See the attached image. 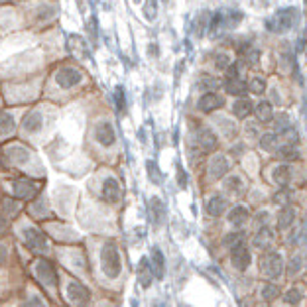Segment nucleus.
<instances>
[{
	"instance_id": "1",
	"label": "nucleus",
	"mask_w": 307,
	"mask_h": 307,
	"mask_svg": "<svg viewBox=\"0 0 307 307\" xmlns=\"http://www.w3.org/2000/svg\"><path fill=\"white\" fill-rule=\"evenodd\" d=\"M297 20H299L297 8L287 6V8H282L280 12H276L272 18H268L266 20V28L270 32H276V34H285V32H289L295 26Z\"/></svg>"
},
{
	"instance_id": "2",
	"label": "nucleus",
	"mask_w": 307,
	"mask_h": 307,
	"mask_svg": "<svg viewBox=\"0 0 307 307\" xmlns=\"http://www.w3.org/2000/svg\"><path fill=\"white\" fill-rule=\"evenodd\" d=\"M100 266H103V272L107 278L115 280L120 276V254H118V248L115 242H107L100 250Z\"/></svg>"
},
{
	"instance_id": "3",
	"label": "nucleus",
	"mask_w": 307,
	"mask_h": 307,
	"mask_svg": "<svg viewBox=\"0 0 307 307\" xmlns=\"http://www.w3.org/2000/svg\"><path fill=\"white\" fill-rule=\"evenodd\" d=\"M260 270L264 276L276 280L280 278L283 272V260L278 252H266L262 258H260Z\"/></svg>"
},
{
	"instance_id": "4",
	"label": "nucleus",
	"mask_w": 307,
	"mask_h": 307,
	"mask_svg": "<svg viewBox=\"0 0 307 307\" xmlns=\"http://www.w3.org/2000/svg\"><path fill=\"white\" fill-rule=\"evenodd\" d=\"M34 274L38 276V280L42 283H46L47 287H57V272L51 266V262L47 260H38L34 264Z\"/></svg>"
},
{
	"instance_id": "5",
	"label": "nucleus",
	"mask_w": 307,
	"mask_h": 307,
	"mask_svg": "<svg viewBox=\"0 0 307 307\" xmlns=\"http://www.w3.org/2000/svg\"><path fill=\"white\" fill-rule=\"evenodd\" d=\"M67 297H69L71 303L77 305V307L89 305V301H91V293H89V289L79 282L67 283Z\"/></svg>"
},
{
	"instance_id": "6",
	"label": "nucleus",
	"mask_w": 307,
	"mask_h": 307,
	"mask_svg": "<svg viewBox=\"0 0 307 307\" xmlns=\"http://www.w3.org/2000/svg\"><path fill=\"white\" fill-rule=\"evenodd\" d=\"M24 238H26V244L32 252L36 254H44L47 252V242H46V236L42 235L38 229H26L24 231Z\"/></svg>"
},
{
	"instance_id": "7",
	"label": "nucleus",
	"mask_w": 307,
	"mask_h": 307,
	"mask_svg": "<svg viewBox=\"0 0 307 307\" xmlns=\"http://www.w3.org/2000/svg\"><path fill=\"white\" fill-rule=\"evenodd\" d=\"M231 260H233V266H235L236 270H240V272H244V270L250 266V250L246 248L244 242L233 248V252H231Z\"/></svg>"
},
{
	"instance_id": "8",
	"label": "nucleus",
	"mask_w": 307,
	"mask_h": 307,
	"mask_svg": "<svg viewBox=\"0 0 307 307\" xmlns=\"http://www.w3.org/2000/svg\"><path fill=\"white\" fill-rule=\"evenodd\" d=\"M94 134H96V140L100 142L103 146H113L115 140H117V136H115V128H113L109 122H98Z\"/></svg>"
},
{
	"instance_id": "9",
	"label": "nucleus",
	"mask_w": 307,
	"mask_h": 307,
	"mask_svg": "<svg viewBox=\"0 0 307 307\" xmlns=\"http://www.w3.org/2000/svg\"><path fill=\"white\" fill-rule=\"evenodd\" d=\"M229 160L225 158V156H215L211 160V165H209V175H211L213 179H221V177H225V173L229 171Z\"/></svg>"
},
{
	"instance_id": "10",
	"label": "nucleus",
	"mask_w": 307,
	"mask_h": 307,
	"mask_svg": "<svg viewBox=\"0 0 307 307\" xmlns=\"http://www.w3.org/2000/svg\"><path fill=\"white\" fill-rule=\"evenodd\" d=\"M103 199L107 203H118L120 201V187H118L117 179H113V177L105 179V183H103Z\"/></svg>"
},
{
	"instance_id": "11",
	"label": "nucleus",
	"mask_w": 307,
	"mask_h": 307,
	"mask_svg": "<svg viewBox=\"0 0 307 307\" xmlns=\"http://www.w3.org/2000/svg\"><path fill=\"white\" fill-rule=\"evenodd\" d=\"M79 81H81V73L77 69H73V67H65V69H61L57 73V83L61 87H73Z\"/></svg>"
},
{
	"instance_id": "12",
	"label": "nucleus",
	"mask_w": 307,
	"mask_h": 307,
	"mask_svg": "<svg viewBox=\"0 0 307 307\" xmlns=\"http://www.w3.org/2000/svg\"><path fill=\"white\" fill-rule=\"evenodd\" d=\"M221 107H223V98L215 93H205L199 98V109L203 113H213V111H217Z\"/></svg>"
},
{
	"instance_id": "13",
	"label": "nucleus",
	"mask_w": 307,
	"mask_h": 307,
	"mask_svg": "<svg viewBox=\"0 0 307 307\" xmlns=\"http://www.w3.org/2000/svg\"><path fill=\"white\" fill-rule=\"evenodd\" d=\"M197 142H199L201 152H213V150L217 148V136L213 134L209 128L199 130V134H197Z\"/></svg>"
},
{
	"instance_id": "14",
	"label": "nucleus",
	"mask_w": 307,
	"mask_h": 307,
	"mask_svg": "<svg viewBox=\"0 0 307 307\" xmlns=\"http://www.w3.org/2000/svg\"><path fill=\"white\" fill-rule=\"evenodd\" d=\"M156 278V274H154V268L150 266V262L146 258L140 260V264H138V280H140V285L142 287H150V283L152 280Z\"/></svg>"
},
{
	"instance_id": "15",
	"label": "nucleus",
	"mask_w": 307,
	"mask_h": 307,
	"mask_svg": "<svg viewBox=\"0 0 307 307\" xmlns=\"http://www.w3.org/2000/svg\"><path fill=\"white\" fill-rule=\"evenodd\" d=\"M225 91L229 94H233V96H244L250 89H248V83H244L240 79H227Z\"/></svg>"
},
{
	"instance_id": "16",
	"label": "nucleus",
	"mask_w": 307,
	"mask_h": 307,
	"mask_svg": "<svg viewBox=\"0 0 307 307\" xmlns=\"http://www.w3.org/2000/svg\"><path fill=\"white\" fill-rule=\"evenodd\" d=\"M272 179H274L278 185L285 187V185L289 183V179H291V169H289V165H285V164L276 165L274 171H272Z\"/></svg>"
},
{
	"instance_id": "17",
	"label": "nucleus",
	"mask_w": 307,
	"mask_h": 307,
	"mask_svg": "<svg viewBox=\"0 0 307 307\" xmlns=\"http://www.w3.org/2000/svg\"><path fill=\"white\" fill-rule=\"evenodd\" d=\"M152 266H154V274L158 280H162L165 276V260L160 248H152Z\"/></svg>"
},
{
	"instance_id": "18",
	"label": "nucleus",
	"mask_w": 307,
	"mask_h": 307,
	"mask_svg": "<svg viewBox=\"0 0 307 307\" xmlns=\"http://www.w3.org/2000/svg\"><path fill=\"white\" fill-rule=\"evenodd\" d=\"M272 242H274V233L268 229V227H262L256 236H254V246L256 248H268V246H272Z\"/></svg>"
},
{
	"instance_id": "19",
	"label": "nucleus",
	"mask_w": 307,
	"mask_h": 307,
	"mask_svg": "<svg viewBox=\"0 0 307 307\" xmlns=\"http://www.w3.org/2000/svg\"><path fill=\"white\" fill-rule=\"evenodd\" d=\"M225 211H227V199H225V197L215 195V197L209 199V203H207V213H209V215H213V217H221Z\"/></svg>"
},
{
	"instance_id": "20",
	"label": "nucleus",
	"mask_w": 307,
	"mask_h": 307,
	"mask_svg": "<svg viewBox=\"0 0 307 307\" xmlns=\"http://www.w3.org/2000/svg\"><path fill=\"white\" fill-rule=\"evenodd\" d=\"M254 113H256V118H258L260 122H272L274 120V111H272V105L268 100L258 103L256 109H254Z\"/></svg>"
},
{
	"instance_id": "21",
	"label": "nucleus",
	"mask_w": 307,
	"mask_h": 307,
	"mask_svg": "<svg viewBox=\"0 0 307 307\" xmlns=\"http://www.w3.org/2000/svg\"><path fill=\"white\" fill-rule=\"evenodd\" d=\"M293 221H295V211H293V207H289V205H285L280 213V217H278V227L285 231V229H289L291 225H293Z\"/></svg>"
},
{
	"instance_id": "22",
	"label": "nucleus",
	"mask_w": 307,
	"mask_h": 307,
	"mask_svg": "<svg viewBox=\"0 0 307 307\" xmlns=\"http://www.w3.org/2000/svg\"><path fill=\"white\" fill-rule=\"evenodd\" d=\"M260 148L264 152H278L280 150V136L278 134H264L260 140Z\"/></svg>"
},
{
	"instance_id": "23",
	"label": "nucleus",
	"mask_w": 307,
	"mask_h": 307,
	"mask_svg": "<svg viewBox=\"0 0 307 307\" xmlns=\"http://www.w3.org/2000/svg\"><path fill=\"white\" fill-rule=\"evenodd\" d=\"M233 113L238 118H246L252 113V103L248 98H238V100H235V105H233Z\"/></svg>"
},
{
	"instance_id": "24",
	"label": "nucleus",
	"mask_w": 307,
	"mask_h": 307,
	"mask_svg": "<svg viewBox=\"0 0 307 307\" xmlns=\"http://www.w3.org/2000/svg\"><path fill=\"white\" fill-rule=\"evenodd\" d=\"M150 211H152V219H154L156 225H160V223L164 221V215H165L164 203H162L158 197H154V199L150 201Z\"/></svg>"
},
{
	"instance_id": "25",
	"label": "nucleus",
	"mask_w": 307,
	"mask_h": 307,
	"mask_svg": "<svg viewBox=\"0 0 307 307\" xmlns=\"http://www.w3.org/2000/svg\"><path fill=\"white\" fill-rule=\"evenodd\" d=\"M246 219H248V209L246 207H242V205H238L235 209H231L229 213V221L233 223V225H242V223H246Z\"/></svg>"
},
{
	"instance_id": "26",
	"label": "nucleus",
	"mask_w": 307,
	"mask_h": 307,
	"mask_svg": "<svg viewBox=\"0 0 307 307\" xmlns=\"http://www.w3.org/2000/svg\"><path fill=\"white\" fill-rule=\"evenodd\" d=\"M225 187H227V191H231V193H236V195H240V193H242V189H244L242 177H240V175H231V177H227V181H225Z\"/></svg>"
},
{
	"instance_id": "27",
	"label": "nucleus",
	"mask_w": 307,
	"mask_h": 307,
	"mask_svg": "<svg viewBox=\"0 0 307 307\" xmlns=\"http://www.w3.org/2000/svg\"><path fill=\"white\" fill-rule=\"evenodd\" d=\"M14 189H16V195H18L20 199L32 197V195L36 193V185H34V183H28V181H18V183L14 185Z\"/></svg>"
},
{
	"instance_id": "28",
	"label": "nucleus",
	"mask_w": 307,
	"mask_h": 307,
	"mask_svg": "<svg viewBox=\"0 0 307 307\" xmlns=\"http://www.w3.org/2000/svg\"><path fill=\"white\" fill-rule=\"evenodd\" d=\"M278 156L282 160H297L299 158V152H297L295 144H283L282 148H280V152H278Z\"/></svg>"
},
{
	"instance_id": "29",
	"label": "nucleus",
	"mask_w": 307,
	"mask_h": 307,
	"mask_svg": "<svg viewBox=\"0 0 307 307\" xmlns=\"http://www.w3.org/2000/svg\"><path fill=\"white\" fill-rule=\"evenodd\" d=\"M262 297H264L266 301H272V299L280 297V287L274 285V283H266V285L262 287Z\"/></svg>"
},
{
	"instance_id": "30",
	"label": "nucleus",
	"mask_w": 307,
	"mask_h": 307,
	"mask_svg": "<svg viewBox=\"0 0 307 307\" xmlns=\"http://www.w3.org/2000/svg\"><path fill=\"white\" fill-rule=\"evenodd\" d=\"M242 242H244V233H231V235L225 236V240H223V244L229 246V248H235V246L242 244Z\"/></svg>"
},
{
	"instance_id": "31",
	"label": "nucleus",
	"mask_w": 307,
	"mask_h": 307,
	"mask_svg": "<svg viewBox=\"0 0 307 307\" xmlns=\"http://www.w3.org/2000/svg\"><path fill=\"white\" fill-rule=\"evenodd\" d=\"M283 299H285L287 305H297V303L301 301V291H299L297 287H291V289L283 295Z\"/></svg>"
},
{
	"instance_id": "32",
	"label": "nucleus",
	"mask_w": 307,
	"mask_h": 307,
	"mask_svg": "<svg viewBox=\"0 0 307 307\" xmlns=\"http://www.w3.org/2000/svg\"><path fill=\"white\" fill-rule=\"evenodd\" d=\"M280 65H282V69L285 71V73H289V71L293 69V55H291L287 49L280 53Z\"/></svg>"
},
{
	"instance_id": "33",
	"label": "nucleus",
	"mask_w": 307,
	"mask_h": 307,
	"mask_svg": "<svg viewBox=\"0 0 307 307\" xmlns=\"http://www.w3.org/2000/svg\"><path fill=\"white\" fill-rule=\"evenodd\" d=\"M144 14H146L148 20H154L156 14H158V2H156V0H146V4H144Z\"/></svg>"
},
{
	"instance_id": "34",
	"label": "nucleus",
	"mask_w": 307,
	"mask_h": 307,
	"mask_svg": "<svg viewBox=\"0 0 307 307\" xmlns=\"http://www.w3.org/2000/svg\"><path fill=\"white\" fill-rule=\"evenodd\" d=\"M248 89H250V93H254V94H262L264 93V89H266V83L262 81V79H252L250 83H248Z\"/></svg>"
},
{
	"instance_id": "35",
	"label": "nucleus",
	"mask_w": 307,
	"mask_h": 307,
	"mask_svg": "<svg viewBox=\"0 0 307 307\" xmlns=\"http://www.w3.org/2000/svg\"><path fill=\"white\" fill-rule=\"evenodd\" d=\"M229 65H231L229 57H227L225 53H217V57H215V67H217L219 71H227Z\"/></svg>"
},
{
	"instance_id": "36",
	"label": "nucleus",
	"mask_w": 307,
	"mask_h": 307,
	"mask_svg": "<svg viewBox=\"0 0 307 307\" xmlns=\"http://www.w3.org/2000/svg\"><path fill=\"white\" fill-rule=\"evenodd\" d=\"M301 266H303L301 258H299V256H293V258H291V262H289V266H287V272H289V276H295V274H299Z\"/></svg>"
},
{
	"instance_id": "37",
	"label": "nucleus",
	"mask_w": 307,
	"mask_h": 307,
	"mask_svg": "<svg viewBox=\"0 0 307 307\" xmlns=\"http://www.w3.org/2000/svg\"><path fill=\"white\" fill-rule=\"evenodd\" d=\"M227 79H240V63H231L227 67Z\"/></svg>"
},
{
	"instance_id": "38",
	"label": "nucleus",
	"mask_w": 307,
	"mask_h": 307,
	"mask_svg": "<svg viewBox=\"0 0 307 307\" xmlns=\"http://www.w3.org/2000/svg\"><path fill=\"white\" fill-rule=\"evenodd\" d=\"M276 130H280V132H285V130H289V120H287V115H282L280 120H276Z\"/></svg>"
},
{
	"instance_id": "39",
	"label": "nucleus",
	"mask_w": 307,
	"mask_h": 307,
	"mask_svg": "<svg viewBox=\"0 0 307 307\" xmlns=\"http://www.w3.org/2000/svg\"><path fill=\"white\" fill-rule=\"evenodd\" d=\"M207 16H209V14H205V16H201V18H199V22H197V30H195V34H197V38H201V36H203V34H205V28H207Z\"/></svg>"
},
{
	"instance_id": "40",
	"label": "nucleus",
	"mask_w": 307,
	"mask_h": 307,
	"mask_svg": "<svg viewBox=\"0 0 307 307\" xmlns=\"http://www.w3.org/2000/svg\"><path fill=\"white\" fill-rule=\"evenodd\" d=\"M148 171H150V179L154 181V183H160L162 179H160V171L154 167V162H148Z\"/></svg>"
},
{
	"instance_id": "41",
	"label": "nucleus",
	"mask_w": 307,
	"mask_h": 307,
	"mask_svg": "<svg viewBox=\"0 0 307 307\" xmlns=\"http://www.w3.org/2000/svg\"><path fill=\"white\" fill-rule=\"evenodd\" d=\"M24 307H46V303H44V299L42 297H38V295H32L26 303H24Z\"/></svg>"
},
{
	"instance_id": "42",
	"label": "nucleus",
	"mask_w": 307,
	"mask_h": 307,
	"mask_svg": "<svg viewBox=\"0 0 307 307\" xmlns=\"http://www.w3.org/2000/svg\"><path fill=\"white\" fill-rule=\"evenodd\" d=\"M177 179H179V187H187V177H185V171H183V167L179 165L177 167Z\"/></svg>"
},
{
	"instance_id": "43",
	"label": "nucleus",
	"mask_w": 307,
	"mask_h": 307,
	"mask_svg": "<svg viewBox=\"0 0 307 307\" xmlns=\"http://www.w3.org/2000/svg\"><path fill=\"white\" fill-rule=\"evenodd\" d=\"M115 94H117V107H118V111H122V109H124V93H122V89H120V87H117Z\"/></svg>"
},
{
	"instance_id": "44",
	"label": "nucleus",
	"mask_w": 307,
	"mask_h": 307,
	"mask_svg": "<svg viewBox=\"0 0 307 307\" xmlns=\"http://www.w3.org/2000/svg\"><path fill=\"white\" fill-rule=\"evenodd\" d=\"M274 201H276L278 205H280V203H282V205H285V203L289 201V195H287V191H280V193L274 197Z\"/></svg>"
},
{
	"instance_id": "45",
	"label": "nucleus",
	"mask_w": 307,
	"mask_h": 307,
	"mask_svg": "<svg viewBox=\"0 0 307 307\" xmlns=\"http://www.w3.org/2000/svg\"><path fill=\"white\" fill-rule=\"evenodd\" d=\"M4 258H6V250H4L2 246H0V264L4 262Z\"/></svg>"
}]
</instances>
